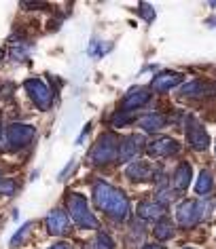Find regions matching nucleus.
Listing matches in <instances>:
<instances>
[{
	"instance_id": "f257e3e1",
	"label": "nucleus",
	"mask_w": 216,
	"mask_h": 249,
	"mask_svg": "<svg viewBox=\"0 0 216 249\" xmlns=\"http://www.w3.org/2000/svg\"><path fill=\"white\" fill-rule=\"evenodd\" d=\"M94 203L98 209L117 222H125L129 217V201L123 195V190L102 182V179L94 184Z\"/></svg>"
},
{
	"instance_id": "f03ea898",
	"label": "nucleus",
	"mask_w": 216,
	"mask_h": 249,
	"mask_svg": "<svg viewBox=\"0 0 216 249\" xmlns=\"http://www.w3.org/2000/svg\"><path fill=\"white\" fill-rule=\"evenodd\" d=\"M87 159H89V163L96 165V167H102V165L119 160V140H117V135L115 133H102L94 144V148H91Z\"/></svg>"
},
{
	"instance_id": "7ed1b4c3",
	"label": "nucleus",
	"mask_w": 216,
	"mask_h": 249,
	"mask_svg": "<svg viewBox=\"0 0 216 249\" xmlns=\"http://www.w3.org/2000/svg\"><path fill=\"white\" fill-rule=\"evenodd\" d=\"M66 207H68V213H70L72 222L77 224V226L81 228H98L100 226V222H98V217L89 211V205H87V198L77 195V192H72V195H68L66 198Z\"/></svg>"
},
{
	"instance_id": "20e7f679",
	"label": "nucleus",
	"mask_w": 216,
	"mask_h": 249,
	"mask_svg": "<svg viewBox=\"0 0 216 249\" xmlns=\"http://www.w3.org/2000/svg\"><path fill=\"white\" fill-rule=\"evenodd\" d=\"M36 135V129L32 124H21V123H15L7 127L2 133H0V140H2L4 148H9V150H20V148L28 146L30 142L34 140Z\"/></svg>"
},
{
	"instance_id": "39448f33",
	"label": "nucleus",
	"mask_w": 216,
	"mask_h": 249,
	"mask_svg": "<svg viewBox=\"0 0 216 249\" xmlns=\"http://www.w3.org/2000/svg\"><path fill=\"white\" fill-rule=\"evenodd\" d=\"M212 209V203H197V201H184L178 205L176 209V220L182 228H193L195 224H199L201 217L208 215V211Z\"/></svg>"
},
{
	"instance_id": "423d86ee",
	"label": "nucleus",
	"mask_w": 216,
	"mask_h": 249,
	"mask_svg": "<svg viewBox=\"0 0 216 249\" xmlns=\"http://www.w3.org/2000/svg\"><path fill=\"white\" fill-rule=\"evenodd\" d=\"M23 87H26V91H28V95L30 99L34 102L36 108H40V110H49L51 108V104H53V93L51 89L47 87L45 80H40V78H30L23 83Z\"/></svg>"
},
{
	"instance_id": "0eeeda50",
	"label": "nucleus",
	"mask_w": 216,
	"mask_h": 249,
	"mask_svg": "<svg viewBox=\"0 0 216 249\" xmlns=\"http://www.w3.org/2000/svg\"><path fill=\"white\" fill-rule=\"evenodd\" d=\"M184 131H187V142L191 144V148H195V150H206V148L210 146V135L206 133L203 124L197 121L195 116L187 118Z\"/></svg>"
},
{
	"instance_id": "6e6552de",
	"label": "nucleus",
	"mask_w": 216,
	"mask_h": 249,
	"mask_svg": "<svg viewBox=\"0 0 216 249\" xmlns=\"http://www.w3.org/2000/svg\"><path fill=\"white\" fill-rule=\"evenodd\" d=\"M144 146L142 135H127L125 140L119 142V163H129L132 159L138 157V152Z\"/></svg>"
},
{
	"instance_id": "1a4fd4ad",
	"label": "nucleus",
	"mask_w": 216,
	"mask_h": 249,
	"mask_svg": "<svg viewBox=\"0 0 216 249\" xmlns=\"http://www.w3.org/2000/svg\"><path fill=\"white\" fill-rule=\"evenodd\" d=\"M178 150H180V144L172 138H159L146 146V152H149L151 157H159V159L172 157V154H176Z\"/></svg>"
},
{
	"instance_id": "9d476101",
	"label": "nucleus",
	"mask_w": 216,
	"mask_h": 249,
	"mask_svg": "<svg viewBox=\"0 0 216 249\" xmlns=\"http://www.w3.org/2000/svg\"><path fill=\"white\" fill-rule=\"evenodd\" d=\"M68 228H70V220H68V215L61 209H53L51 213L47 215V230H49V234H53V236L66 234Z\"/></svg>"
},
{
	"instance_id": "9b49d317",
	"label": "nucleus",
	"mask_w": 216,
	"mask_h": 249,
	"mask_svg": "<svg viewBox=\"0 0 216 249\" xmlns=\"http://www.w3.org/2000/svg\"><path fill=\"white\" fill-rule=\"evenodd\" d=\"M149 99H151L149 91L142 89V87H134V89L125 95V99H123V108L125 110H138L144 104H149Z\"/></svg>"
},
{
	"instance_id": "f8f14e48",
	"label": "nucleus",
	"mask_w": 216,
	"mask_h": 249,
	"mask_svg": "<svg viewBox=\"0 0 216 249\" xmlns=\"http://www.w3.org/2000/svg\"><path fill=\"white\" fill-rule=\"evenodd\" d=\"M191 179H193V169H191L189 163H180L174 169V176H172V188L174 190H187Z\"/></svg>"
},
{
	"instance_id": "ddd939ff",
	"label": "nucleus",
	"mask_w": 216,
	"mask_h": 249,
	"mask_svg": "<svg viewBox=\"0 0 216 249\" xmlns=\"http://www.w3.org/2000/svg\"><path fill=\"white\" fill-rule=\"evenodd\" d=\"M182 80L180 74H174V72H163V74H157L155 78L151 80V89L153 91H159V93H165Z\"/></svg>"
},
{
	"instance_id": "4468645a",
	"label": "nucleus",
	"mask_w": 216,
	"mask_h": 249,
	"mask_svg": "<svg viewBox=\"0 0 216 249\" xmlns=\"http://www.w3.org/2000/svg\"><path fill=\"white\" fill-rule=\"evenodd\" d=\"M127 178L134 179V182H146V179L153 178V169L149 163H144V160H136V163H132L125 169Z\"/></svg>"
},
{
	"instance_id": "2eb2a0df",
	"label": "nucleus",
	"mask_w": 216,
	"mask_h": 249,
	"mask_svg": "<svg viewBox=\"0 0 216 249\" xmlns=\"http://www.w3.org/2000/svg\"><path fill=\"white\" fill-rule=\"evenodd\" d=\"M165 213V207L161 203H151V201H144L138 205V217L140 220H161Z\"/></svg>"
},
{
	"instance_id": "dca6fc26",
	"label": "nucleus",
	"mask_w": 216,
	"mask_h": 249,
	"mask_svg": "<svg viewBox=\"0 0 216 249\" xmlns=\"http://www.w3.org/2000/svg\"><path fill=\"white\" fill-rule=\"evenodd\" d=\"M165 123L168 121H165V116H161V114H146L138 121L140 129H144L146 133H155V131H159V129H163Z\"/></svg>"
},
{
	"instance_id": "f3484780",
	"label": "nucleus",
	"mask_w": 216,
	"mask_h": 249,
	"mask_svg": "<svg viewBox=\"0 0 216 249\" xmlns=\"http://www.w3.org/2000/svg\"><path fill=\"white\" fill-rule=\"evenodd\" d=\"M206 93V85L201 80H193V83H187L180 87V95L182 97H201Z\"/></svg>"
},
{
	"instance_id": "a211bd4d",
	"label": "nucleus",
	"mask_w": 216,
	"mask_h": 249,
	"mask_svg": "<svg viewBox=\"0 0 216 249\" xmlns=\"http://www.w3.org/2000/svg\"><path fill=\"white\" fill-rule=\"evenodd\" d=\"M210 190H212V173L208 169H201L199 178H197V182H195V192L197 195H208Z\"/></svg>"
},
{
	"instance_id": "6ab92c4d",
	"label": "nucleus",
	"mask_w": 216,
	"mask_h": 249,
	"mask_svg": "<svg viewBox=\"0 0 216 249\" xmlns=\"http://www.w3.org/2000/svg\"><path fill=\"white\" fill-rule=\"evenodd\" d=\"M174 224L172 222H165V220H159V224L155 226V230H153V234H155V239L159 241H168L174 236Z\"/></svg>"
},
{
	"instance_id": "aec40b11",
	"label": "nucleus",
	"mask_w": 216,
	"mask_h": 249,
	"mask_svg": "<svg viewBox=\"0 0 216 249\" xmlns=\"http://www.w3.org/2000/svg\"><path fill=\"white\" fill-rule=\"evenodd\" d=\"M89 249H115V243H113V239H110L106 232H98L96 239L91 241Z\"/></svg>"
},
{
	"instance_id": "412c9836",
	"label": "nucleus",
	"mask_w": 216,
	"mask_h": 249,
	"mask_svg": "<svg viewBox=\"0 0 216 249\" xmlns=\"http://www.w3.org/2000/svg\"><path fill=\"white\" fill-rule=\"evenodd\" d=\"M30 228H32V224H30V222H28V224H23V226H21V228H20V230H17V232H15V236H13V239H11V245L15 247L17 243H20V241L23 239V236L28 234V230H30Z\"/></svg>"
},
{
	"instance_id": "4be33fe9",
	"label": "nucleus",
	"mask_w": 216,
	"mask_h": 249,
	"mask_svg": "<svg viewBox=\"0 0 216 249\" xmlns=\"http://www.w3.org/2000/svg\"><path fill=\"white\" fill-rule=\"evenodd\" d=\"M140 15H144L146 21H153V19H155V11H153V7H151L149 2H142V4H140Z\"/></svg>"
},
{
	"instance_id": "5701e85b",
	"label": "nucleus",
	"mask_w": 216,
	"mask_h": 249,
	"mask_svg": "<svg viewBox=\"0 0 216 249\" xmlns=\"http://www.w3.org/2000/svg\"><path fill=\"white\" fill-rule=\"evenodd\" d=\"M0 192H7V195H11V192H15V184L11 182V179H7V182H2V179H0Z\"/></svg>"
},
{
	"instance_id": "b1692460",
	"label": "nucleus",
	"mask_w": 216,
	"mask_h": 249,
	"mask_svg": "<svg viewBox=\"0 0 216 249\" xmlns=\"http://www.w3.org/2000/svg\"><path fill=\"white\" fill-rule=\"evenodd\" d=\"M49 249H70V245L68 243H58V245H51Z\"/></svg>"
},
{
	"instance_id": "393cba45",
	"label": "nucleus",
	"mask_w": 216,
	"mask_h": 249,
	"mask_svg": "<svg viewBox=\"0 0 216 249\" xmlns=\"http://www.w3.org/2000/svg\"><path fill=\"white\" fill-rule=\"evenodd\" d=\"M144 249H165V247H161V245H146Z\"/></svg>"
},
{
	"instance_id": "a878e982",
	"label": "nucleus",
	"mask_w": 216,
	"mask_h": 249,
	"mask_svg": "<svg viewBox=\"0 0 216 249\" xmlns=\"http://www.w3.org/2000/svg\"><path fill=\"white\" fill-rule=\"evenodd\" d=\"M184 249H193V247H184Z\"/></svg>"
}]
</instances>
